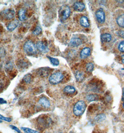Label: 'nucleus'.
<instances>
[{"mask_svg":"<svg viewBox=\"0 0 124 133\" xmlns=\"http://www.w3.org/2000/svg\"><path fill=\"white\" fill-rule=\"evenodd\" d=\"M32 76L30 74H27L23 78V80L26 83H30L31 80Z\"/></svg>","mask_w":124,"mask_h":133,"instance_id":"nucleus-26","label":"nucleus"},{"mask_svg":"<svg viewBox=\"0 0 124 133\" xmlns=\"http://www.w3.org/2000/svg\"><path fill=\"white\" fill-rule=\"evenodd\" d=\"M64 93L67 94H73L76 92L75 88L71 85H67L64 89Z\"/></svg>","mask_w":124,"mask_h":133,"instance_id":"nucleus-15","label":"nucleus"},{"mask_svg":"<svg viewBox=\"0 0 124 133\" xmlns=\"http://www.w3.org/2000/svg\"><path fill=\"white\" fill-rule=\"evenodd\" d=\"M37 48L41 52L43 53H47L49 51L48 47L44 42L39 41L37 42L36 44Z\"/></svg>","mask_w":124,"mask_h":133,"instance_id":"nucleus-6","label":"nucleus"},{"mask_svg":"<svg viewBox=\"0 0 124 133\" xmlns=\"http://www.w3.org/2000/svg\"><path fill=\"white\" fill-rule=\"evenodd\" d=\"M21 129L24 133H40L38 131L33 130L32 129H30L28 128L22 127V128H21Z\"/></svg>","mask_w":124,"mask_h":133,"instance_id":"nucleus-23","label":"nucleus"},{"mask_svg":"<svg viewBox=\"0 0 124 133\" xmlns=\"http://www.w3.org/2000/svg\"><path fill=\"white\" fill-rule=\"evenodd\" d=\"M0 119L3 120V121H5L9 122H11L12 121V119L10 118H7V117L3 116L1 115V114H0Z\"/></svg>","mask_w":124,"mask_h":133,"instance_id":"nucleus-29","label":"nucleus"},{"mask_svg":"<svg viewBox=\"0 0 124 133\" xmlns=\"http://www.w3.org/2000/svg\"><path fill=\"white\" fill-rule=\"evenodd\" d=\"M1 122H2V121H0V123H1Z\"/></svg>","mask_w":124,"mask_h":133,"instance_id":"nucleus-34","label":"nucleus"},{"mask_svg":"<svg viewBox=\"0 0 124 133\" xmlns=\"http://www.w3.org/2000/svg\"><path fill=\"white\" fill-rule=\"evenodd\" d=\"M10 127L13 130H14L15 131H16L17 133H21L20 130L19 129L16 127L13 126V125H10Z\"/></svg>","mask_w":124,"mask_h":133,"instance_id":"nucleus-30","label":"nucleus"},{"mask_svg":"<svg viewBox=\"0 0 124 133\" xmlns=\"http://www.w3.org/2000/svg\"><path fill=\"white\" fill-rule=\"evenodd\" d=\"M51 122V119L50 118L46 117L45 116H42L37 120V123L39 126L44 128L50 126Z\"/></svg>","mask_w":124,"mask_h":133,"instance_id":"nucleus-5","label":"nucleus"},{"mask_svg":"<svg viewBox=\"0 0 124 133\" xmlns=\"http://www.w3.org/2000/svg\"><path fill=\"white\" fill-rule=\"evenodd\" d=\"M6 103H7V101H5L4 99H2V98H0V104Z\"/></svg>","mask_w":124,"mask_h":133,"instance_id":"nucleus-32","label":"nucleus"},{"mask_svg":"<svg viewBox=\"0 0 124 133\" xmlns=\"http://www.w3.org/2000/svg\"></svg>","mask_w":124,"mask_h":133,"instance_id":"nucleus-35","label":"nucleus"},{"mask_svg":"<svg viewBox=\"0 0 124 133\" xmlns=\"http://www.w3.org/2000/svg\"><path fill=\"white\" fill-rule=\"evenodd\" d=\"M94 64H93L92 63H91V62L88 63L87 65H86V71L88 72H92L93 71V70H94Z\"/></svg>","mask_w":124,"mask_h":133,"instance_id":"nucleus-24","label":"nucleus"},{"mask_svg":"<svg viewBox=\"0 0 124 133\" xmlns=\"http://www.w3.org/2000/svg\"><path fill=\"white\" fill-rule=\"evenodd\" d=\"M95 16L98 22L100 23H103L105 21V14L103 10L101 9L97 10Z\"/></svg>","mask_w":124,"mask_h":133,"instance_id":"nucleus-7","label":"nucleus"},{"mask_svg":"<svg viewBox=\"0 0 124 133\" xmlns=\"http://www.w3.org/2000/svg\"><path fill=\"white\" fill-rule=\"evenodd\" d=\"M91 49L89 47H85L81 51L80 57L82 59H85L91 55Z\"/></svg>","mask_w":124,"mask_h":133,"instance_id":"nucleus-11","label":"nucleus"},{"mask_svg":"<svg viewBox=\"0 0 124 133\" xmlns=\"http://www.w3.org/2000/svg\"><path fill=\"white\" fill-rule=\"evenodd\" d=\"M86 99H87L88 101L91 102V101H95L98 100L99 97L96 94H90L87 96Z\"/></svg>","mask_w":124,"mask_h":133,"instance_id":"nucleus-21","label":"nucleus"},{"mask_svg":"<svg viewBox=\"0 0 124 133\" xmlns=\"http://www.w3.org/2000/svg\"><path fill=\"white\" fill-rule=\"evenodd\" d=\"M23 48L25 52L28 55L32 56L36 55L37 53V49L36 45L31 41L29 40L26 42L23 45Z\"/></svg>","mask_w":124,"mask_h":133,"instance_id":"nucleus-1","label":"nucleus"},{"mask_svg":"<svg viewBox=\"0 0 124 133\" xmlns=\"http://www.w3.org/2000/svg\"><path fill=\"white\" fill-rule=\"evenodd\" d=\"M80 23L81 25L85 28L89 27L90 26V23L88 18L85 16H82L80 19Z\"/></svg>","mask_w":124,"mask_h":133,"instance_id":"nucleus-14","label":"nucleus"},{"mask_svg":"<svg viewBox=\"0 0 124 133\" xmlns=\"http://www.w3.org/2000/svg\"><path fill=\"white\" fill-rule=\"evenodd\" d=\"M86 108V105L85 101H79L75 104L73 108V112L76 116H80L83 114Z\"/></svg>","mask_w":124,"mask_h":133,"instance_id":"nucleus-2","label":"nucleus"},{"mask_svg":"<svg viewBox=\"0 0 124 133\" xmlns=\"http://www.w3.org/2000/svg\"><path fill=\"white\" fill-rule=\"evenodd\" d=\"M117 23L120 27L124 28V14L121 15L117 19Z\"/></svg>","mask_w":124,"mask_h":133,"instance_id":"nucleus-19","label":"nucleus"},{"mask_svg":"<svg viewBox=\"0 0 124 133\" xmlns=\"http://www.w3.org/2000/svg\"><path fill=\"white\" fill-rule=\"evenodd\" d=\"M42 32V29L39 26H37V27L36 28V29L34 30V31H33V34L36 35V36H37L39 35Z\"/></svg>","mask_w":124,"mask_h":133,"instance_id":"nucleus-27","label":"nucleus"},{"mask_svg":"<svg viewBox=\"0 0 124 133\" xmlns=\"http://www.w3.org/2000/svg\"><path fill=\"white\" fill-rule=\"evenodd\" d=\"M82 44V42L80 38L78 37H73L71 40V41L69 43V46L75 48L78 47Z\"/></svg>","mask_w":124,"mask_h":133,"instance_id":"nucleus-8","label":"nucleus"},{"mask_svg":"<svg viewBox=\"0 0 124 133\" xmlns=\"http://www.w3.org/2000/svg\"><path fill=\"white\" fill-rule=\"evenodd\" d=\"M112 37L111 35L109 33H105L101 35V41L104 42H109L111 41Z\"/></svg>","mask_w":124,"mask_h":133,"instance_id":"nucleus-16","label":"nucleus"},{"mask_svg":"<svg viewBox=\"0 0 124 133\" xmlns=\"http://www.w3.org/2000/svg\"><path fill=\"white\" fill-rule=\"evenodd\" d=\"M74 9L78 12H82L85 8V5L81 2H76L73 5Z\"/></svg>","mask_w":124,"mask_h":133,"instance_id":"nucleus-13","label":"nucleus"},{"mask_svg":"<svg viewBox=\"0 0 124 133\" xmlns=\"http://www.w3.org/2000/svg\"><path fill=\"white\" fill-rule=\"evenodd\" d=\"M118 49L120 51L124 52V41L120 42L118 47Z\"/></svg>","mask_w":124,"mask_h":133,"instance_id":"nucleus-28","label":"nucleus"},{"mask_svg":"<svg viewBox=\"0 0 124 133\" xmlns=\"http://www.w3.org/2000/svg\"><path fill=\"white\" fill-rule=\"evenodd\" d=\"M19 23V21L17 19L11 21L7 26V30L10 32L13 31L18 27Z\"/></svg>","mask_w":124,"mask_h":133,"instance_id":"nucleus-9","label":"nucleus"},{"mask_svg":"<svg viewBox=\"0 0 124 133\" xmlns=\"http://www.w3.org/2000/svg\"><path fill=\"white\" fill-rule=\"evenodd\" d=\"M38 103L40 105H41L42 106H43L44 108H50L51 106L50 102L48 99L46 98V97H42L40 99Z\"/></svg>","mask_w":124,"mask_h":133,"instance_id":"nucleus-10","label":"nucleus"},{"mask_svg":"<svg viewBox=\"0 0 124 133\" xmlns=\"http://www.w3.org/2000/svg\"><path fill=\"white\" fill-rule=\"evenodd\" d=\"M0 16L6 20H11L15 17V11L11 9H5L0 13Z\"/></svg>","mask_w":124,"mask_h":133,"instance_id":"nucleus-4","label":"nucleus"},{"mask_svg":"<svg viewBox=\"0 0 124 133\" xmlns=\"http://www.w3.org/2000/svg\"><path fill=\"white\" fill-rule=\"evenodd\" d=\"M75 78L78 82H81L83 81L85 78L84 74L81 71H77L75 74Z\"/></svg>","mask_w":124,"mask_h":133,"instance_id":"nucleus-17","label":"nucleus"},{"mask_svg":"<svg viewBox=\"0 0 124 133\" xmlns=\"http://www.w3.org/2000/svg\"><path fill=\"white\" fill-rule=\"evenodd\" d=\"M117 35L119 37H121V38H124V31L123 30H120L119 31L117 32Z\"/></svg>","mask_w":124,"mask_h":133,"instance_id":"nucleus-31","label":"nucleus"},{"mask_svg":"<svg viewBox=\"0 0 124 133\" xmlns=\"http://www.w3.org/2000/svg\"><path fill=\"white\" fill-rule=\"evenodd\" d=\"M99 110V107L96 104H92L88 108V111L91 113L96 112Z\"/></svg>","mask_w":124,"mask_h":133,"instance_id":"nucleus-22","label":"nucleus"},{"mask_svg":"<svg viewBox=\"0 0 124 133\" xmlns=\"http://www.w3.org/2000/svg\"><path fill=\"white\" fill-rule=\"evenodd\" d=\"M106 118V116L103 114H100V115H97L96 117H95V120L97 122H101L102 121H103L104 119H105Z\"/></svg>","mask_w":124,"mask_h":133,"instance_id":"nucleus-25","label":"nucleus"},{"mask_svg":"<svg viewBox=\"0 0 124 133\" xmlns=\"http://www.w3.org/2000/svg\"><path fill=\"white\" fill-rule=\"evenodd\" d=\"M121 59H122V62L123 63V64H124V55H122L121 56Z\"/></svg>","mask_w":124,"mask_h":133,"instance_id":"nucleus-33","label":"nucleus"},{"mask_svg":"<svg viewBox=\"0 0 124 133\" xmlns=\"http://www.w3.org/2000/svg\"><path fill=\"white\" fill-rule=\"evenodd\" d=\"M71 14V9L68 6L64 7L63 11L62 12V19L63 20H66L69 17Z\"/></svg>","mask_w":124,"mask_h":133,"instance_id":"nucleus-12","label":"nucleus"},{"mask_svg":"<svg viewBox=\"0 0 124 133\" xmlns=\"http://www.w3.org/2000/svg\"><path fill=\"white\" fill-rule=\"evenodd\" d=\"M26 10L25 9H21L19 10L18 12L19 19L21 21H24L26 19Z\"/></svg>","mask_w":124,"mask_h":133,"instance_id":"nucleus-18","label":"nucleus"},{"mask_svg":"<svg viewBox=\"0 0 124 133\" xmlns=\"http://www.w3.org/2000/svg\"><path fill=\"white\" fill-rule=\"evenodd\" d=\"M47 57H48L49 59L50 60L51 64L54 66H58L59 64V61L58 58L51 57L48 56H47Z\"/></svg>","mask_w":124,"mask_h":133,"instance_id":"nucleus-20","label":"nucleus"},{"mask_svg":"<svg viewBox=\"0 0 124 133\" xmlns=\"http://www.w3.org/2000/svg\"><path fill=\"white\" fill-rule=\"evenodd\" d=\"M64 76L61 72H57L51 74L49 78V81L51 85H57L63 79Z\"/></svg>","mask_w":124,"mask_h":133,"instance_id":"nucleus-3","label":"nucleus"}]
</instances>
